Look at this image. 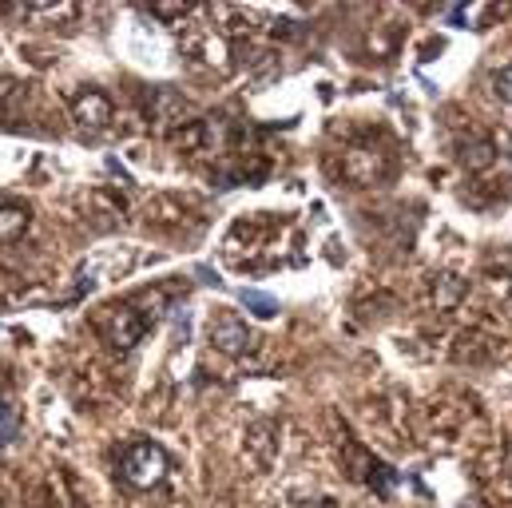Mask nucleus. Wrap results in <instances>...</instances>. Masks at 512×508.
Wrapping results in <instances>:
<instances>
[{
    "instance_id": "1",
    "label": "nucleus",
    "mask_w": 512,
    "mask_h": 508,
    "mask_svg": "<svg viewBox=\"0 0 512 508\" xmlns=\"http://www.w3.org/2000/svg\"><path fill=\"white\" fill-rule=\"evenodd\" d=\"M120 473H124V481L131 489L147 493L167 477V453L159 445H151V441H135L124 453V461H120Z\"/></svg>"
},
{
    "instance_id": "2",
    "label": "nucleus",
    "mask_w": 512,
    "mask_h": 508,
    "mask_svg": "<svg viewBox=\"0 0 512 508\" xmlns=\"http://www.w3.org/2000/svg\"><path fill=\"white\" fill-rule=\"evenodd\" d=\"M147 330H151V318H147L135 302L112 306V310L104 314V322H100V334H104V342H108L112 350H135Z\"/></svg>"
},
{
    "instance_id": "3",
    "label": "nucleus",
    "mask_w": 512,
    "mask_h": 508,
    "mask_svg": "<svg viewBox=\"0 0 512 508\" xmlns=\"http://www.w3.org/2000/svg\"><path fill=\"white\" fill-rule=\"evenodd\" d=\"M68 112H72V120L84 127V131H104V127L112 124V116H116L108 92H100V88H80L72 96Z\"/></svg>"
},
{
    "instance_id": "4",
    "label": "nucleus",
    "mask_w": 512,
    "mask_h": 508,
    "mask_svg": "<svg viewBox=\"0 0 512 508\" xmlns=\"http://www.w3.org/2000/svg\"><path fill=\"white\" fill-rule=\"evenodd\" d=\"M211 346H215L219 354H227V358H243V354L251 350V330H247V322H243L239 314L223 310V314L215 318V326H211Z\"/></svg>"
},
{
    "instance_id": "5",
    "label": "nucleus",
    "mask_w": 512,
    "mask_h": 508,
    "mask_svg": "<svg viewBox=\"0 0 512 508\" xmlns=\"http://www.w3.org/2000/svg\"><path fill=\"white\" fill-rule=\"evenodd\" d=\"M346 175L358 187H374L385 175V155L374 151V147H350L346 151Z\"/></svg>"
},
{
    "instance_id": "6",
    "label": "nucleus",
    "mask_w": 512,
    "mask_h": 508,
    "mask_svg": "<svg viewBox=\"0 0 512 508\" xmlns=\"http://www.w3.org/2000/svg\"><path fill=\"white\" fill-rule=\"evenodd\" d=\"M465 294H469V286L461 274H437L433 278V306L437 310H457L465 302Z\"/></svg>"
},
{
    "instance_id": "7",
    "label": "nucleus",
    "mask_w": 512,
    "mask_h": 508,
    "mask_svg": "<svg viewBox=\"0 0 512 508\" xmlns=\"http://www.w3.org/2000/svg\"><path fill=\"white\" fill-rule=\"evenodd\" d=\"M28 223H32V215H28L24 207L4 203V207H0V243H16V239H24Z\"/></svg>"
},
{
    "instance_id": "8",
    "label": "nucleus",
    "mask_w": 512,
    "mask_h": 508,
    "mask_svg": "<svg viewBox=\"0 0 512 508\" xmlns=\"http://www.w3.org/2000/svg\"><path fill=\"white\" fill-rule=\"evenodd\" d=\"M147 108H151V120L155 124H175V116L183 112V100H179V92H151L147 96Z\"/></svg>"
},
{
    "instance_id": "9",
    "label": "nucleus",
    "mask_w": 512,
    "mask_h": 508,
    "mask_svg": "<svg viewBox=\"0 0 512 508\" xmlns=\"http://www.w3.org/2000/svg\"><path fill=\"white\" fill-rule=\"evenodd\" d=\"M457 151H461V163H465V167H489V163H493V155H497V151H493V143H489L485 135H477V139H461V147H457Z\"/></svg>"
},
{
    "instance_id": "10",
    "label": "nucleus",
    "mask_w": 512,
    "mask_h": 508,
    "mask_svg": "<svg viewBox=\"0 0 512 508\" xmlns=\"http://www.w3.org/2000/svg\"><path fill=\"white\" fill-rule=\"evenodd\" d=\"M243 306H251L258 318H274L278 314V302L270 294H262V290H243Z\"/></svg>"
},
{
    "instance_id": "11",
    "label": "nucleus",
    "mask_w": 512,
    "mask_h": 508,
    "mask_svg": "<svg viewBox=\"0 0 512 508\" xmlns=\"http://www.w3.org/2000/svg\"><path fill=\"white\" fill-rule=\"evenodd\" d=\"M493 92H497L505 104H512V64L509 68H497V72H493Z\"/></svg>"
},
{
    "instance_id": "12",
    "label": "nucleus",
    "mask_w": 512,
    "mask_h": 508,
    "mask_svg": "<svg viewBox=\"0 0 512 508\" xmlns=\"http://www.w3.org/2000/svg\"><path fill=\"white\" fill-rule=\"evenodd\" d=\"M12 433H16V417H12L8 409H0V445L12 441Z\"/></svg>"
},
{
    "instance_id": "13",
    "label": "nucleus",
    "mask_w": 512,
    "mask_h": 508,
    "mask_svg": "<svg viewBox=\"0 0 512 508\" xmlns=\"http://www.w3.org/2000/svg\"><path fill=\"white\" fill-rule=\"evenodd\" d=\"M505 298H509V310H512V278L505 282Z\"/></svg>"
},
{
    "instance_id": "14",
    "label": "nucleus",
    "mask_w": 512,
    "mask_h": 508,
    "mask_svg": "<svg viewBox=\"0 0 512 508\" xmlns=\"http://www.w3.org/2000/svg\"><path fill=\"white\" fill-rule=\"evenodd\" d=\"M509 465H512V461H509Z\"/></svg>"
}]
</instances>
